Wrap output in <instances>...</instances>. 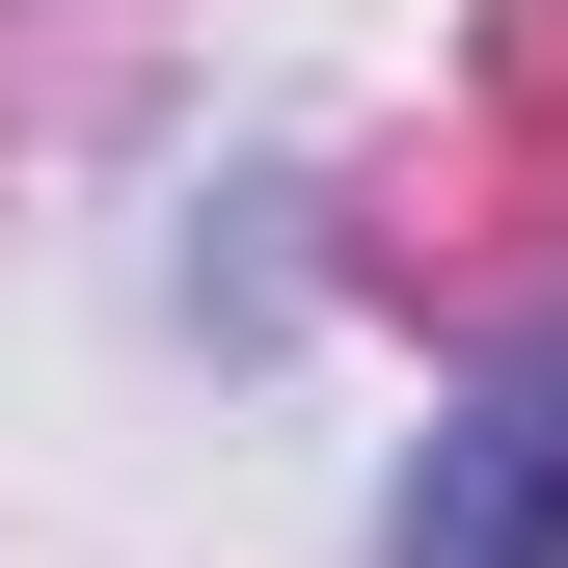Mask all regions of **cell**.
Returning <instances> with one entry per match:
<instances>
[{"label": "cell", "mask_w": 568, "mask_h": 568, "mask_svg": "<svg viewBox=\"0 0 568 568\" xmlns=\"http://www.w3.org/2000/svg\"><path fill=\"white\" fill-rule=\"evenodd\" d=\"M379 568H568V352H515V379H460V434L406 460Z\"/></svg>", "instance_id": "cell-1"}]
</instances>
